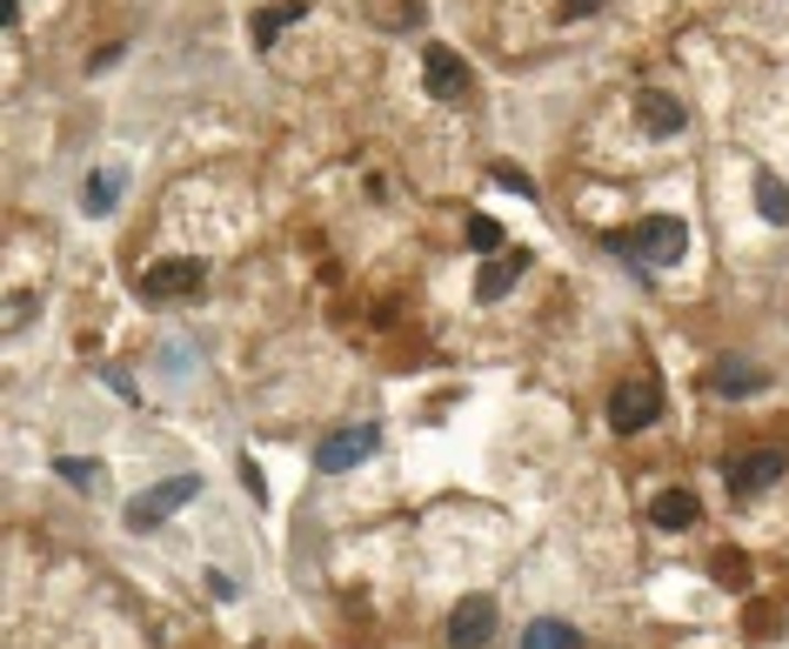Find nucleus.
<instances>
[{"label":"nucleus","instance_id":"13","mask_svg":"<svg viewBox=\"0 0 789 649\" xmlns=\"http://www.w3.org/2000/svg\"><path fill=\"white\" fill-rule=\"evenodd\" d=\"M682 121H689V108L676 95H643V128L649 134H682Z\"/></svg>","mask_w":789,"mask_h":649},{"label":"nucleus","instance_id":"15","mask_svg":"<svg viewBox=\"0 0 789 649\" xmlns=\"http://www.w3.org/2000/svg\"><path fill=\"white\" fill-rule=\"evenodd\" d=\"M710 388H716V395H756V388H763V369H749V362H716Z\"/></svg>","mask_w":789,"mask_h":649},{"label":"nucleus","instance_id":"16","mask_svg":"<svg viewBox=\"0 0 789 649\" xmlns=\"http://www.w3.org/2000/svg\"><path fill=\"white\" fill-rule=\"evenodd\" d=\"M756 215H763V221H776V228H789V188H782L769 168L756 175Z\"/></svg>","mask_w":789,"mask_h":649},{"label":"nucleus","instance_id":"5","mask_svg":"<svg viewBox=\"0 0 789 649\" xmlns=\"http://www.w3.org/2000/svg\"><path fill=\"white\" fill-rule=\"evenodd\" d=\"M375 449H382V429H369V422H362V429H341V436H328V442L315 449V469H321V475H341V469L369 462Z\"/></svg>","mask_w":789,"mask_h":649},{"label":"nucleus","instance_id":"3","mask_svg":"<svg viewBox=\"0 0 789 649\" xmlns=\"http://www.w3.org/2000/svg\"><path fill=\"white\" fill-rule=\"evenodd\" d=\"M656 416H662V382H649V375H636V382H623L616 395H609V429L616 436H636Z\"/></svg>","mask_w":789,"mask_h":649},{"label":"nucleus","instance_id":"18","mask_svg":"<svg viewBox=\"0 0 789 649\" xmlns=\"http://www.w3.org/2000/svg\"><path fill=\"white\" fill-rule=\"evenodd\" d=\"M469 249H475V255H489V249H502V228H495L489 215H475V221H469Z\"/></svg>","mask_w":789,"mask_h":649},{"label":"nucleus","instance_id":"21","mask_svg":"<svg viewBox=\"0 0 789 649\" xmlns=\"http://www.w3.org/2000/svg\"><path fill=\"white\" fill-rule=\"evenodd\" d=\"M28 315H34V295H14L8 301V329H28Z\"/></svg>","mask_w":789,"mask_h":649},{"label":"nucleus","instance_id":"14","mask_svg":"<svg viewBox=\"0 0 789 649\" xmlns=\"http://www.w3.org/2000/svg\"><path fill=\"white\" fill-rule=\"evenodd\" d=\"M582 636L569 629V623H556V616H536L529 629H522V649H576Z\"/></svg>","mask_w":789,"mask_h":649},{"label":"nucleus","instance_id":"20","mask_svg":"<svg viewBox=\"0 0 789 649\" xmlns=\"http://www.w3.org/2000/svg\"><path fill=\"white\" fill-rule=\"evenodd\" d=\"M495 182H502V188H515V195H536V182L522 175V168H495Z\"/></svg>","mask_w":789,"mask_h":649},{"label":"nucleus","instance_id":"12","mask_svg":"<svg viewBox=\"0 0 789 649\" xmlns=\"http://www.w3.org/2000/svg\"><path fill=\"white\" fill-rule=\"evenodd\" d=\"M114 201H121V168H101V175L80 182V208L87 215H114Z\"/></svg>","mask_w":789,"mask_h":649},{"label":"nucleus","instance_id":"22","mask_svg":"<svg viewBox=\"0 0 789 649\" xmlns=\"http://www.w3.org/2000/svg\"><path fill=\"white\" fill-rule=\"evenodd\" d=\"M208 590H215V596H221V603H234V596H241V590H234V583H228V576H221V570H208Z\"/></svg>","mask_w":789,"mask_h":649},{"label":"nucleus","instance_id":"1","mask_svg":"<svg viewBox=\"0 0 789 649\" xmlns=\"http://www.w3.org/2000/svg\"><path fill=\"white\" fill-rule=\"evenodd\" d=\"M609 249H616L623 262H636L643 275H656V268H676V262H682L689 228H682L676 215H649V221H636L629 234H609Z\"/></svg>","mask_w":789,"mask_h":649},{"label":"nucleus","instance_id":"7","mask_svg":"<svg viewBox=\"0 0 789 649\" xmlns=\"http://www.w3.org/2000/svg\"><path fill=\"white\" fill-rule=\"evenodd\" d=\"M421 80H428L435 101H462V95H469V67H462L456 47H428V54H421Z\"/></svg>","mask_w":789,"mask_h":649},{"label":"nucleus","instance_id":"17","mask_svg":"<svg viewBox=\"0 0 789 649\" xmlns=\"http://www.w3.org/2000/svg\"><path fill=\"white\" fill-rule=\"evenodd\" d=\"M54 475H61V482H74V490H95V482H101L108 469H101L95 455H54Z\"/></svg>","mask_w":789,"mask_h":649},{"label":"nucleus","instance_id":"23","mask_svg":"<svg viewBox=\"0 0 789 649\" xmlns=\"http://www.w3.org/2000/svg\"><path fill=\"white\" fill-rule=\"evenodd\" d=\"M595 8H602V0H562V14H576V21H582V14H595Z\"/></svg>","mask_w":789,"mask_h":649},{"label":"nucleus","instance_id":"10","mask_svg":"<svg viewBox=\"0 0 789 649\" xmlns=\"http://www.w3.org/2000/svg\"><path fill=\"white\" fill-rule=\"evenodd\" d=\"M522 268H529V255H508V262H489L482 275H475V301H502L515 282H522Z\"/></svg>","mask_w":789,"mask_h":649},{"label":"nucleus","instance_id":"19","mask_svg":"<svg viewBox=\"0 0 789 649\" xmlns=\"http://www.w3.org/2000/svg\"><path fill=\"white\" fill-rule=\"evenodd\" d=\"M241 482H248V496H254V503H269V482H261V469H254L248 455H241Z\"/></svg>","mask_w":789,"mask_h":649},{"label":"nucleus","instance_id":"8","mask_svg":"<svg viewBox=\"0 0 789 649\" xmlns=\"http://www.w3.org/2000/svg\"><path fill=\"white\" fill-rule=\"evenodd\" d=\"M782 469H789V455H782V449H749V455H736V462H730V490L756 496V490H769V482H782Z\"/></svg>","mask_w":789,"mask_h":649},{"label":"nucleus","instance_id":"9","mask_svg":"<svg viewBox=\"0 0 789 649\" xmlns=\"http://www.w3.org/2000/svg\"><path fill=\"white\" fill-rule=\"evenodd\" d=\"M695 516H703V503H695L689 490H662V496L649 503V522H656V529H689Z\"/></svg>","mask_w":789,"mask_h":649},{"label":"nucleus","instance_id":"2","mask_svg":"<svg viewBox=\"0 0 789 649\" xmlns=\"http://www.w3.org/2000/svg\"><path fill=\"white\" fill-rule=\"evenodd\" d=\"M195 496H201V475H167V482H154L147 496H134V503H128V529H134V536H147V529H161L174 509L195 503Z\"/></svg>","mask_w":789,"mask_h":649},{"label":"nucleus","instance_id":"6","mask_svg":"<svg viewBox=\"0 0 789 649\" xmlns=\"http://www.w3.org/2000/svg\"><path fill=\"white\" fill-rule=\"evenodd\" d=\"M495 636V596H462L456 616H449V642L456 649H489Z\"/></svg>","mask_w":789,"mask_h":649},{"label":"nucleus","instance_id":"11","mask_svg":"<svg viewBox=\"0 0 789 649\" xmlns=\"http://www.w3.org/2000/svg\"><path fill=\"white\" fill-rule=\"evenodd\" d=\"M302 14H308V0H282V8H261V14H254V47H275L282 28H295Z\"/></svg>","mask_w":789,"mask_h":649},{"label":"nucleus","instance_id":"4","mask_svg":"<svg viewBox=\"0 0 789 649\" xmlns=\"http://www.w3.org/2000/svg\"><path fill=\"white\" fill-rule=\"evenodd\" d=\"M201 282H208V268L195 255H174V262L141 268V301H188V295H201Z\"/></svg>","mask_w":789,"mask_h":649}]
</instances>
